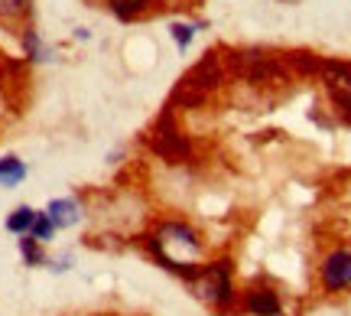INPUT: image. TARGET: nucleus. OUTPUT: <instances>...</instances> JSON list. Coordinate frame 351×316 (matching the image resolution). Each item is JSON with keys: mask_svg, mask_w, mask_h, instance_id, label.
I'll list each match as a JSON object with an SVG mask.
<instances>
[{"mask_svg": "<svg viewBox=\"0 0 351 316\" xmlns=\"http://www.w3.org/2000/svg\"><path fill=\"white\" fill-rule=\"evenodd\" d=\"M20 43H23L26 59H33V63H43V59H49V49H46V43L39 39V33H36V26H33V23L23 26V33H20Z\"/></svg>", "mask_w": 351, "mask_h": 316, "instance_id": "nucleus-15", "label": "nucleus"}, {"mask_svg": "<svg viewBox=\"0 0 351 316\" xmlns=\"http://www.w3.org/2000/svg\"><path fill=\"white\" fill-rule=\"evenodd\" d=\"M319 78H322L328 98H332L335 114L345 124H351V63H345V59H322Z\"/></svg>", "mask_w": 351, "mask_h": 316, "instance_id": "nucleus-5", "label": "nucleus"}, {"mask_svg": "<svg viewBox=\"0 0 351 316\" xmlns=\"http://www.w3.org/2000/svg\"><path fill=\"white\" fill-rule=\"evenodd\" d=\"M20 258H23L26 267H46V264H49L46 245H43V241H36L33 235H20Z\"/></svg>", "mask_w": 351, "mask_h": 316, "instance_id": "nucleus-14", "label": "nucleus"}, {"mask_svg": "<svg viewBox=\"0 0 351 316\" xmlns=\"http://www.w3.org/2000/svg\"><path fill=\"white\" fill-rule=\"evenodd\" d=\"M33 13V0H0V23L20 26L29 20Z\"/></svg>", "mask_w": 351, "mask_h": 316, "instance_id": "nucleus-13", "label": "nucleus"}, {"mask_svg": "<svg viewBox=\"0 0 351 316\" xmlns=\"http://www.w3.org/2000/svg\"><path fill=\"white\" fill-rule=\"evenodd\" d=\"M26 177H29V166H26L16 153L0 157V190H13V186H20Z\"/></svg>", "mask_w": 351, "mask_h": 316, "instance_id": "nucleus-10", "label": "nucleus"}, {"mask_svg": "<svg viewBox=\"0 0 351 316\" xmlns=\"http://www.w3.org/2000/svg\"><path fill=\"white\" fill-rule=\"evenodd\" d=\"M192 293L199 297L205 306L212 310H228L234 304V274H231V261H208L199 264V274L189 280Z\"/></svg>", "mask_w": 351, "mask_h": 316, "instance_id": "nucleus-2", "label": "nucleus"}, {"mask_svg": "<svg viewBox=\"0 0 351 316\" xmlns=\"http://www.w3.org/2000/svg\"><path fill=\"white\" fill-rule=\"evenodd\" d=\"M56 232L59 228L52 225V218L46 215V209H36V222H33V228H29V235L36 241H43V245H49L52 238H56Z\"/></svg>", "mask_w": 351, "mask_h": 316, "instance_id": "nucleus-16", "label": "nucleus"}, {"mask_svg": "<svg viewBox=\"0 0 351 316\" xmlns=\"http://www.w3.org/2000/svg\"><path fill=\"white\" fill-rule=\"evenodd\" d=\"M33 222H36V209H33V205H16V209L3 218V228L20 238V235H29Z\"/></svg>", "mask_w": 351, "mask_h": 316, "instance_id": "nucleus-12", "label": "nucleus"}, {"mask_svg": "<svg viewBox=\"0 0 351 316\" xmlns=\"http://www.w3.org/2000/svg\"><path fill=\"white\" fill-rule=\"evenodd\" d=\"M283 3H296V0H283Z\"/></svg>", "mask_w": 351, "mask_h": 316, "instance_id": "nucleus-19", "label": "nucleus"}, {"mask_svg": "<svg viewBox=\"0 0 351 316\" xmlns=\"http://www.w3.org/2000/svg\"><path fill=\"white\" fill-rule=\"evenodd\" d=\"M319 284L326 293H345L351 287V248L339 245L322 258L319 264Z\"/></svg>", "mask_w": 351, "mask_h": 316, "instance_id": "nucleus-7", "label": "nucleus"}, {"mask_svg": "<svg viewBox=\"0 0 351 316\" xmlns=\"http://www.w3.org/2000/svg\"><path fill=\"white\" fill-rule=\"evenodd\" d=\"M225 72H228V56H221L218 49H208L199 63L189 69L182 82L176 85L173 102L169 104H182V108H199L212 98V91H218L225 85Z\"/></svg>", "mask_w": 351, "mask_h": 316, "instance_id": "nucleus-1", "label": "nucleus"}, {"mask_svg": "<svg viewBox=\"0 0 351 316\" xmlns=\"http://www.w3.org/2000/svg\"><path fill=\"white\" fill-rule=\"evenodd\" d=\"M150 147H153V153H160L169 163H173V160L176 163H179V160H189L192 147H189L186 134L176 127L173 104H169V111L160 114V121H156V127H153V134H150Z\"/></svg>", "mask_w": 351, "mask_h": 316, "instance_id": "nucleus-6", "label": "nucleus"}, {"mask_svg": "<svg viewBox=\"0 0 351 316\" xmlns=\"http://www.w3.org/2000/svg\"><path fill=\"white\" fill-rule=\"evenodd\" d=\"M46 215L52 218V225L65 232V228H75L82 222V203H78L75 196H59V199H52L46 205Z\"/></svg>", "mask_w": 351, "mask_h": 316, "instance_id": "nucleus-9", "label": "nucleus"}, {"mask_svg": "<svg viewBox=\"0 0 351 316\" xmlns=\"http://www.w3.org/2000/svg\"><path fill=\"white\" fill-rule=\"evenodd\" d=\"M147 248H150L153 258L169 254L173 248H182V251L195 254V251H202V235L189 222H182V218H166L163 225L147 238Z\"/></svg>", "mask_w": 351, "mask_h": 316, "instance_id": "nucleus-4", "label": "nucleus"}, {"mask_svg": "<svg viewBox=\"0 0 351 316\" xmlns=\"http://www.w3.org/2000/svg\"><path fill=\"white\" fill-rule=\"evenodd\" d=\"M241 306H244V313H251V316H283V304H280L276 291H270V287H254V291H247L244 300H241Z\"/></svg>", "mask_w": 351, "mask_h": 316, "instance_id": "nucleus-8", "label": "nucleus"}, {"mask_svg": "<svg viewBox=\"0 0 351 316\" xmlns=\"http://www.w3.org/2000/svg\"><path fill=\"white\" fill-rule=\"evenodd\" d=\"M205 23H173L169 26V33H173V39H176V46L186 52L189 46H192V39H195V33H199Z\"/></svg>", "mask_w": 351, "mask_h": 316, "instance_id": "nucleus-17", "label": "nucleus"}, {"mask_svg": "<svg viewBox=\"0 0 351 316\" xmlns=\"http://www.w3.org/2000/svg\"><path fill=\"white\" fill-rule=\"evenodd\" d=\"M153 3H156V0H108L111 13L117 20H124V23H134V20H140L143 13H150Z\"/></svg>", "mask_w": 351, "mask_h": 316, "instance_id": "nucleus-11", "label": "nucleus"}, {"mask_svg": "<svg viewBox=\"0 0 351 316\" xmlns=\"http://www.w3.org/2000/svg\"><path fill=\"white\" fill-rule=\"evenodd\" d=\"M228 69L247 82V85H263V82H276L280 76H287V63L276 52L263 49H234L228 52Z\"/></svg>", "mask_w": 351, "mask_h": 316, "instance_id": "nucleus-3", "label": "nucleus"}, {"mask_svg": "<svg viewBox=\"0 0 351 316\" xmlns=\"http://www.w3.org/2000/svg\"><path fill=\"white\" fill-rule=\"evenodd\" d=\"M52 271V274H62V271H69L72 267V258L69 254H62V258H49V264H46Z\"/></svg>", "mask_w": 351, "mask_h": 316, "instance_id": "nucleus-18", "label": "nucleus"}]
</instances>
